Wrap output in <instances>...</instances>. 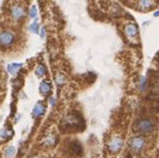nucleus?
<instances>
[{
    "label": "nucleus",
    "instance_id": "7ed1b4c3",
    "mask_svg": "<svg viewBox=\"0 0 159 158\" xmlns=\"http://www.w3.org/2000/svg\"><path fill=\"white\" fill-rule=\"evenodd\" d=\"M129 148L133 151H135V153H140V151H143L144 149H145L146 140L143 136H140V135H136V136H133L131 140H129Z\"/></svg>",
    "mask_w": 159,
    "mask_h": 158
},
{
    "label": "nucleus",
    "instance_id": "a878e982",
    "mask_svg": "<svg viewBox=\"0 0 159 158\" xmlns=\"http://www.w3.org/2000/svg\"><path fill=\"white\" fill-rule=\"evenodd\" d=\"M107 158H108V157H107Z\"/></svg>",
    "mask_w": 159,
    "mask_h": 158
},
{
    "label": "nucleus",
    "instance_id": "5701e85b",
    "mask_svg": "<svg viewBox=\"0 0 159 158\" xmlns=\"http://www.w3.org/2000/svg\"><path fill=\"white\" fill-rule=\"evenodd\" d=\"M159 16V11L158 12H156V13H155V16Z\"/></svg>",
    "mask_w": 159,
    "mask_h": 158
},
{
    "label": "nucleus",
    "instance_id": "dca6fc26",
    "mask_svg": "<svg viewBox=\"0 0 159 158\" xmlns=\"http://www.w3.org/2000/svg\"><path fill=\"white\" fill-rule=\"evenodd\" d=\"M55 81H56V84L58 86H61V85H64L66 82V77L61 74H57L55 76Z\"/></svg>",
    "mask_w": 159,
    "mask_h": 158
},
{
    "label": "nucleus",
    "instance_id": "2eb2a0df",
    "mask_svg": "<svg viewBox=\"0 0 159 158\" xmlns=\"http://www.w3.org/2000/svg\"><path fill=\"white\" fill-rule=\"evenodd\" d=\"M12 135H13V132H12L11 130H9V128H3V130L0 132V137H2V138H5V140L10 138Z\"/></svg>",
    "mask_w": 159,
    "mask_h": 158
},
{
    "label": "nucleus",
    "instance_id": "4be33fe9",
    "mask_svg": "<svg viewBox=\"0 0 159 158\" xmlns=\"http://www.w3.org/2000/svg\"><path fill=\"white\" fill-rule=\"evenodd\" d=\"M30 158H40V157H39V156H31Z\"/></svg>",
    "mask_w": 159,
    "mask_h": 158
},
{
    "label": "nucleus",
    "instance_id": "9d476101",
    "mask_svg": "<svg viewBox=\"0 0 159 158\" xmlns=\"http://www.w3.org/2000/svg\"><path fill=\"white\" fill-rule=\"evenodd\" d=\"M51 90H52V85L49 84L48 81L43 80L40 84V92L42 93V95H47V93L51 92Z\"/></svg>",
    "mask_w": 159,
    "mask_h": 158
},
{
    "label": "nucleus",
    "instance_id": "4468645a",
    "mask_svg": "<svg viewBox=\"0 0 159 158\" xmlns=\"http://www.w3.org/2000/svg\"><path fill=\"white\" fill-rule=\"evenodd\" d=\"M16 148L14 146H12V145H10V146H8L7 148L5 149V157L12 158L16 155Z\"/></svg>",
    "mask_w": 159,
    "mask_h": 158
},
{
    "label": "nucleus",
    "instance_id": "f03ea898",
    "mask_svg": "<svg viewBox=\"0 0 159 158\" xmlns=\"http://www.w3.org/2000/svg\"><path fill=\"white\" fill-rule=\"evenodd\" d=\"M155 124L150 118H140L136 122V130L140 133V134H150L154 131Z\"/></svg>",
    "mask_w": 159,
    "mask_h": 158
},
{
    "label": "nucleus",
    "instance_id": "aec40b11",
    "mask_svg": "<svg viewBox=\"0 0 159 158\" xmlns=\"http://www.w3.org/2000/svg\"><path fill=\"white\" fill-rule=\"evenodd\" d=\"M49 103H51L52 105H55V99H54L53 97L49 98Z\"/></svg>",
    "mask_w": 159,
    "mask_h": 158
},
{
    "label": "nucleus",
    "instance_id": "ddd939ff",
    "mask_svg": "<svg viewBox=\"0 0 159 158\" xmlns=\"http://www.w3.org/2000/svg\"><path fill=\"white\" fill-rule=\"evenodd\" d=\"M34 72L38 77L42 78V77H44L45 75H46V67H45L44 65H42V64H39V65L35 67Z\"/></svg>",
    "mask_w": 159,
    "mask_h": 158
},
{
    "label": "nucleus",
    "instance_id": "f3484780",
    "mask_svg": "<svg viewBox=\"0 0 159 158\" xmlns=\"http://www.w3.org/2000/svg\"><path fill=\"white\" fill-rule=\"evenodd\" d=\"M29 30L31 31L32 33H39V30H40V26H39V22L38 20H35L33 23H31L30 28H29Z\"/></svg>",
    "mask_w": 159,
    "mask_h": 158
},
{
    "label": "nucleus",
    "instance_id": "39448f33",
    "mask_svg": "<svg viewBox=\"0 0 159 158\" xmlns=\"http://www.w3.org/2000/svg\"><path fill=\"white\" fill-rule=\"evenodd\" d=\"M123 144H124L123 138L121 136H119V135H114L109 140L108 148L111 153H119L122 149V147H123Z\"/></svg>",
    "mask_w": 159,
    "mask_h": 158
},
{
    "label": "nucleus",
    "instance_id": "412c9836",
    "mask_svg": "<svg viewBox=\"0 0 159 158\" xmlns=\"http://www.w3.org/2000/svg\"><path fill=\"white\" fill-rule=\"evenodd\" d=\"M41 36H42V37L45 36V29L44 28L41 29Z\"/></svg>",
    "mask_w": 159,
    "mask_h": 158
},
{
    "label": "nucleus",
    "instance_id": "b1692460",
    "mask_svg": "<svg viewBox=\"0 0 159 158\" xmlns=\"http://www.w3.org/2000/svg\"><path fill=\"white\" fill-rule=\"evenodd\" d=\"M157 59H158V62H159V53H158V55H157Z\"/></svg>",
    "mask_w": 159,
    "mask_h": 158
},
{
    "label": "nucleus",
    "instance_id": "20e7f679",
    "mask_svg": "<svg viewBox=\"0 0 159 158\" xmlns=\"http://www.w3.org/2000/svg\"><path fill=\"white\" fill-rule=\"evenodd\" d=\"M16 41V35L11 31H1L0 32V46L2 47H11Z\"/></svg>",
    "mask_w": 159,
    "mask_h": 158
},
{
    "label": "nucleus",
    "instance_id": "0eeeda50",
    "mask_svg": "<svg viewBox=\"0 0 159 158\" xmlns=\"http://www.w3.org/2000/svg\"><path fill=\"white\" fill-rule=\"evenodd\" d=\"M124 32L129 39H136L138 36V29L137 26L134 23H127L124 26Z\"/></svg>",
    "mask_w": 159,
    "mask_h": 158
},
{
    "label": "nucleus",
    "instance_id": "f257e3e1",
    "mask_svg": "<svg viewBox=\"0 0 159 158\" xmlns=\"http://www.w3.org/2000/svg\"><path fill=\"white\" fill-rule=\"evenodd\" d=\"M84 126V120L82 118L77 114L76 112L69 113L64 118L63 122H61V128L65 131H76V130H81Z\"/></svg>",
    "mask_w": 159,
    "mask_h": 158
},
{
    "label": "nucleus",
    "instance_id": "6e6552de",
    "mask_svg": "<svg viewBox=\"0 0 159 158\" xmlns=\"http://www.w3.org/2000/svg\"><path fill=\"white\" fill-rule=\"evenodd\" d=\"M45 111H46V107H45L43 103H38V105H35L34 108H33L32 110V115L33 118H39V116H42L43 114L45 113Z\"/></svg>",
    "mask_w": 159,
    "mask_h": 158
},
{
    "label": "nucleus",
    "instance_id": "9b49d317",
    "mask_svg": "<svg viewBox=\"0 0 159 158\" xmlns=\"http://www.w3.org/2000/svg\"><path fill=\"white\" fill-rule=\"evenodd\" d=\"M22 64L20 63H12V64H9V65L7 66V69L8 72H9V74L11 75H16V72H19L20 68H22Z\"/></svg>",
    "mask_w": 159,
    "mask_h": 158
},
{
    "label": "nucleus",
    "instance_id": "6ab92c4d",
    "mask_svg": "<svg viewBox=\"0 0 159 158\" xmlns=\"http://www.w3.org/2000/svg\"><path fill=\"white\" fill-rule=\"evenodd\" d=\"M36 16H38V8H36V6H31L30 10H29V16L33 19Z\"/></svg>",
    "mask_w": 159,
    "mask_h": 158
},
{
    "label": "nucleus",
    "instance_id": "a211bd4d",
    "mask_svg": "<svg viewBox=\"0 0 159 158\" xmlns=\"http://www.w3.org/2000/svg\"><path fill=\"white\" fill-rule=\"evenodd\" d=\"M147 86H148L147 79H146L145 77H142L139 80V89L140 90H146V89H147Z\"/></svg>",
    "mask_w": 159,
    "mask_h": 158
},
{
    "label": "nucleus",
    "instance_id": "f8f14e48",
    "mask_svg": "<svg viewBox=\"0 0 159 158\" xmlns=\"http://www.w3.org/2000/svg\"><path fill=\"white\" fill-rule=\"evenodd\" d=\"M137 6L142 11H148L150 8L154 7V2L148 1V0H145V1H139Z\"/></svg>",
    "mask_w": 159,
    "mask_h": 158
},
{
    "label": "nucleus",
    "instance_id": "393cba45",
    "mask_svg": "<svg viewBox=\"0 0 159 158\" xmlns=\"http://www.w3.org/2000/svg\"><path fill=\"white\" fill-rule=\"evenodd\" d=\"M137 158H145V157H137Z\"/></svg>",
    "mask_w": 159,
    "mask_h": 158
},
{
    "label": "nucleus",
    "instance_id": "1a4fd4ad",
    "mask_svg": "<svg viewBox=\"0 0 159 158\" xmlns=\"http://www.w3.org/2000/svg\"><path fill=\"white\" fill-rule=\"evenodd\" d=\"M42 143H43V145H45V146H48V147L54 146V145L57 143V137L55 136L54 134H48L43 138Z\"/></svg>",
    "mask_w": 159,
    "mask_h": 158
},
{
    "label": "nucleus",
    "instance_id": "423d86ee",
    "mask_svg": "<svg viewBox=\"0 0 159 158\" xmlns=\"http://www.w3.org/2000/svg\"><path fill=\"white\" fill-rule=\"evenodd\" d=\"M10 13H11L12 19L20 21L25 16V9L22 5L20 3H14L11 8H10Z\"/></svg>",
    "mask_w": 159,
    "mask_h": 158
}]
</instances>
